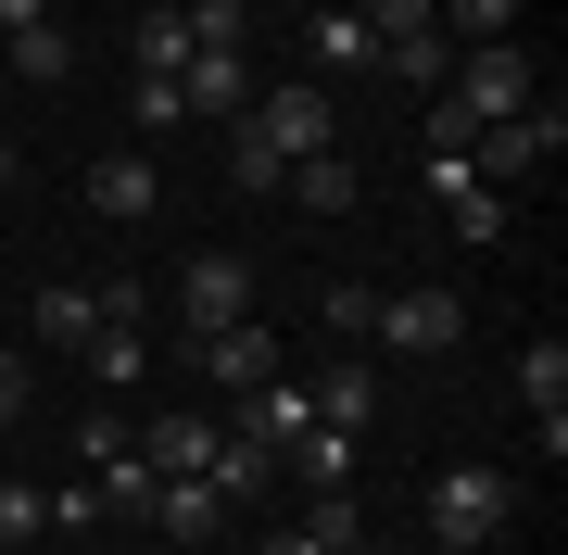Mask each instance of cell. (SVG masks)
<instances>
[{"mask_svg": "<svg viewBox=\"0 0 568 555\" xmlns=\"http://www.w3.org/2000/svg\"><path fill=\"white\" fill-rule=\"evenodd\" d=\"M366 341H379L392 367H429V353L467 341V304H455L443 278H405V290H379V329H366Z\"/></svg>", "mask_w": 568, "mask_h": 555, "instance_id": "6da1fadb", "label": "cell"}, {"mask_svg": "<svg viewBox=\"0 0 568 555\" xmlns=\"http://www.w3.org/2000/svg\"><path fill=\"white\" fill-rule=\"evenodd\" d=\"M506 517H518V493H506L493 467H443V480H429V543L493 555V543H506Z\"/></svg>", "mask_w": 568, "mask_h": 555, "instance_id": "7a4b0ae2", "label": "cell"}, {"mask_svg": "<svg viewBox=\"0 0 568 555\" xmlns=\"http://www.w3.org/2000/svg\"><path fill=\"white\" fill-rule=\"evenodd\" d=\"M253 140L265 152H278V165H304V152H342V140H328V89H304V76H278V89H253Z\"/></svg>", "mask_w": 568, "mask_h": 555, "instance_id": "3957f363", "label": "cell"}, {"mask_svg": "<svg viewBox=\"0 0 568 555\" xmlns=\"http://www.w3.org/2000/svg\"><path fill=\"white\" fill-rule=\"evenodd\" d=\"M190 367L227 379V391H265V379H278V329H265V316H241V329H190Z\"/></svg>", "mask_w": 568, "mask_h": 555, "instance_id": "277c9868", "label": "cell"}, {"mask_svg": "<svg viewBox=\"0 0 568 555\" xmlns=\"http://www.w3.org/2000/svg\"><path fill=\"white\" fill-rule=\"evenodd\" d=\"M178 316H190V329H241V316H253V266H241V253L178 266Z\"/></svg>", "mask_w": 568, "mask_h": 555, "instance_id": "5b68a950", "label": "cell"}, {"mask_svg": "<svg viewBox=\"0 0 568 555\" xmlns=\"http://www.w3.org/2000/svg\"><path fill=\"white\" fill-rule=\"evenodd\" d=\"M178 114H190V126H241V114H253L241 51H190V63H178Z\"/></svg>", "mask_w": 568, "mask_h": 555, "instance_id": "8992f818", "label": "cell"}, {"mask_svg": "<svg viewBox=\"0 0 568 555\" xmlns=\"http://www.w3.org/2000/svg\"><path fill=\"white\" fill-rule=\"evenodd\" d=\"M518 404H530V430H544V454H568V341L556 329L518 353Z\"/></svg>", "mask_w": 568, "mask_h": 555, "instance_id": "52a82bcc", "label": "cell"}, {"mask_svg": "<svg viewBox=\"0 0 568 555\" xmlns=\"http://www.w3.org/2000/svg\"><path fill=\"white\" fill-rule=\"evenodd\" d=\"M203 454H215V417H203V404H178V417L140 430V467H152V480H203Z\"/></svg>", "mask_w": 568, "mask_h": 555, "instance_id": "ba28073f", "label": "cell"}, {"mask_svg": "<svg viewBox=\"0 0 568 555\" xmlns=\"http://www.w3.org/2000/svg\"><path fill=\"white\" fill-rule=\"evenodd\" d=\"M241 430H253L265 454H291V442L316 430V391H304V379H265V391H241Z\"/></svg>", "mask_w": 568, "mask_h": 555, "instance_id": "9c48e42d", "label": "cell"}, {"mask_svg": "<svg viewBox=\"0 0 568 555\" xmlns=\"http://www.w3.org/2000/svg\"><path fill=\"white\" fill-rule=\"evenodd\" d=\"M152 531L164 543H215L227 531V493H215V480H164V493H152Z\"/></svg>", "mask_w": 568, "mask_h": 555, "instance_id": "30bf717a", "label": "cell"}, {"mask_svg": "<svg viewBox=\"0 0 568 555\" xmlns=\"http://www.w3.org/2000/svg\"><path fill=\"white\" fill-rule=\"evenodd\" d=\"M278 480H304V493H354V430H328V417H316V430L278 454Z\"/></svg>", "mask_w": 568, "mask_h": 555, "instance_id": "8fae6325", "label": "cell"}, {"mask_svg": "<svg viewBox=\"0 0 568 555\" xmlns=\"http://www.w3.org/2000/svg\"><path fill=\"white\" fill-rule=\"evenodd\" d=\"M164 203V177L140 165V152H114V165H89V215H114V227H140Z\"/></svg>", "mask_w": 568, "mask_h": 555, "instance_id": "7c38bea8", "label": "cell"}, {"mask_svg": "<svg viewBox=\"0 0 568 555\" xmlns=\"http://www.w3.org/2000/svg\"><path fill=\"white\" fill-rule=\"evenodd\" d=\"M39 341L89 353V341H102V290H89V278H51V290H39Z\"/></svg>", "mask_w": 568, "mask_h": 555, "instance_id": "4fadbf2b", "label": "cell"}, {"mask_svg": "<svg viewBox=\"0 0 568 555\" xmlns=\"http://www.w3.org/2000/svg\"><path fill=\"white\" fill-rule=\"evenodd\" d=\"M0 63H13V76H39V89H63V76H77V39H63V25H13Z\"/></svg>", "mask_w": 568, "mask_h": 555, "instance_id": "5bb4252c", "label": "cell"}, {"mask_svg": "<svg viewBox=\"0 0 568 555\" xmlns=\"http://www.w3.org/2000/svg\"><path fill=\"white\" fill-rule=\"evenodd\" d=\"M316 417H328V430H366V417H379V367H328L316 379Z\"/></svg>", "mask_w": 568, "mask_h": 555, "instance_id": "9a60e30c", "label": "cell"}, {"mask_svg": "<svg viewBox=\"0 0 568 555\" xmlns=\"http://www.w3.org/2000/svg\"><path fill=\"white\" fill-rule=\"evenodd\" d=\"M304 39H316V63H379V25H366L354 0H328V13L304 25Z\"/></svg>", "mask_w": 568, "mask_h": 555, "instance_id": "2e32d148", "label": "cell"}, {"mask_svg": "<svg viewBox=\"0 0 568 555\" xmlns=\"http://www.w3.org/2000/svg\"><path fill=\"white\" fill-rule=\"evenodd\" d=\"M443 215H455V240H467V253H493V240H506V189H480V177L443 189Z\"/></svg>", "mask_w": 568, "mask_h": 555, "instance_id": "e0dca14e", "label": "cell"}, {"mask_svg": "<svg viewBox=\"0 0 568 555\" xmlns=\"http://www.w3.org/2000/svg\"><path fill=\"white\" fill-rule=\"evenodd\" d=\"M379 63H392V76H417V89H443V76H455L443 25H405V39H379Z\"/></svg>", "mask_w": 568, "mask_h": 555, "instance_id": "ac0fdd59", "label": "cell"}, {"mask_svg": "<svg viewBox=\"0 0 568 555\" xmlns=\"http://www.w3.org/2000/svg\"><path fill=\"white\" fill-rule=\"evenodd\" d=\"M291 203H316V215H354V165H342V152H304V165H291Z\"/></svg>", "mask_w": 568, "mask_h": 555, "instance_id": "d6986e66", "label": "cell"}, {"mask_svg": "<svg viewBox=\"0 0 568 555\" xmlns=\"http://www.w3.org/2000/svg\"><path fill=\"white\" fill-rule=\"evenodd\" d=\"M89 493H102V517H152V493H164V480L140 467V454H114V467H89Z\"/></svg>", "mask_w": 568, "mask_h": 555, "instance_id": "ffe728a7", "label": "cell"}, {"mask_svg": "<svg viewBox=\"0 0 568 555\" xmlns=\"http://www.w3.org/2000/svg\"><path fill=\"white\" fill-rule=\"evenodd\" d=\"M227 189H291V165L253 140V126H227Z\"/></svg>", "mask_w": 568, "mask_h": 555, "instance_id": "44dd1931", "label": "cell"}, {"mask_svg": "<svg viewBox=\"0 0 568 555\" xmlns=\"http://www.w3.org/2000/svg\"><path fill=\"white\" fill-rule=\"evenodd\" d=\"M77 454H89V467H114V454H140V442H126V404H114V391H102V404L77 417Z\"/></svg>", "mask_w": 568, "mask_h": 555, "instance_id": "7402d4cb", "label": "cell"}, {"mask_svg": "<svg viewBox=\"0 0 568 555\" xmlns=\"http://www.w3.org/2000/svg\"><path fill=\"white\" fill-rule=\"evenodd\" d=\"M429 13H455L467 51H480V39H518V0H429Z\"/></svg>", "mask_w": 568, "mask_h": 555, "instance_id": "603a6c76", "label": "cell"}, {"mask_svg": "<svg viewBox=\"0 0 568 555\" xmlns=\"http://www.w3.org/2000/svg\"><path fill=\"white\" fill-rule=\"evenodd\" d=\"M241 13H253V0H190L178 25H190V51H241Z\"/></svg>", "mask_w": 568, "mask_h": 555, "instance_id": "cb8c5ba5", "label": "cell"}, {"mask_svg": "<svg viewBox=\"0 0 568 555\" xmlns=\"http://www.w3.org/2000/svg\"><path fill=\"white\" fill-rule=\"evenodd\" d=\"M190 63V25L178 13H140V76H178Z\"/></svg>", "mask_w": 568, "mask_h": 555, "instance_id": "d4e9b609", "label": "cell"}, {"mask_svg": "<svg viewBox=\"0 0 568 555\" xmlns=\"http://www.w3.org/2000/svg\"><path fill=\"white\" fill-rule=\"evenodd\" d=\"M366 329H379V290L342 278V290H328V341H366Z\"/></svg>", "mask_w": 568, "mask_h": 555, "instance_id": "484cf974", "label": "cell"}, {"mask_svg": "<svg viewBox=\"0 0 568 555\" xmlns=\"http://www.w3.org/2000/svg\"><path fill=\"white\" fill-rule=\"evenodd\" d=\"M89 379H102V391L140 379V329H102V341H89Z\"/></svg>", "mask_w": 568, "mask_h": 555, "instance_id": "4316f807", "label": "cell"}, {"mask_svg": "<svg viewBox=\"0 0 568 555\" xmlns=\"http://www.w3.org/2000/svg\"><path fill=\"white\" fill-rule=\"evenodd\" d=\"M39 517H51V505L26 493V480H0V543H39Z\"/></svg>", "mask_w": 568, "mask_h": 555, "instance_id": "83f0119b", "label": "cell"}, {"mask_svg": "<svg viewBox=\"0 0 568 555\" xmlns=\"http://www.w3.org/2000/svg\"><path fill=\"white\" fill-rule=\"evenodd\" d=\"M354 13L379 25V39H405V25H443V13H429V0H354Z\"/></svg>", "mask_w": 568, "mask_h": 555, "instance_id": "f1b7e54d", "label": "cell"}, {"mask_svg": "<svg viewBox=\"0 0 568 555\" xmlns=\"http://www.w3.org/2000/svg\"><path fill=\"white\" fill-rule=\"evenodd\" d=\"M26 379H39V367H26V353H0V430L26 417Z\"/></svg>", "mask_w": 568, "mask_h": 555, "instance_id": "f546056e", "label": "cell"}, {"mask_svg": "<svg viewBox=\"0 0 568 555\" xmlns=\"http://www.w3.org/2000/svg\"><path fill=\"white\" fill-rule=\"evenodd\" d=\"M253 555H328V543H316V531H265Z\"/></svg>", "mask_w": 568, "mask_h": 555, "instance_id": "4dcf8cb0", "label": "cell"}, {"mask_svg": "<svg viewBox=\"0 0 568 555\" xmlns=\"http://www.w3.org/2000/svg\"><path fill=\"white\" fill-rule=\"evenodd\" d=\"M13 25H51V13H39V0H0V39H13Z\"/></svg>", "mask_w": 568, "mask_h": 555, "instance_id": "1f68e13d", "label": "cell"}, {"mask_svg": "<svg viewBox=\"0 0 568 555\" xmlns=\"http://www.w3.org/2000/svg\"><path fill=\"white\" fill-rule=\"evenodd\" d=\"M328 555H379V543H366V531H354V543H328Z\"/></svg>", "mask_w": 568, "mask_h": 555, "instance_id": "d6a6232c", "label": "cell"}, {"mask_svg": "<svg viewBox=\"0 0 568 555\" xmlns=\"http://www.w3.org/2000/svg\"><path fill=\"white\" fill-rule=\"evenodd\" d=\"M0 189H13V140H0Z\"/></svg>", "mask_w": 568, "mask_h": 555, "instance_id": "836d02e7", "label": "cell"}, {"mask_svg": "<svg viewBox=\"0 0 568 555\" xmlns=\"http://www.w3.org/2000/svg\"><path fill=\"white\" fill-rule=\"evenodd\" d=\"M429 555H467V543H429Z\"/></svg>", "mask_w": 568, "mask_h": 555, "instance_id": "e575fe53", "label": "cell"}, {"mask_svg": "<svg viewBox=\"0 0 568 555\" xmlns=\"http://www.w3.org/2000/svg\"><path fill=\"white\" fill-rule=\"evenodd\" d=\"M89 555H126V543H89Z\"/></svg>", "mask_w": 568, "mask_h": 555, "instance_id": "d590c367", "label": "cell"}]
</instances>
